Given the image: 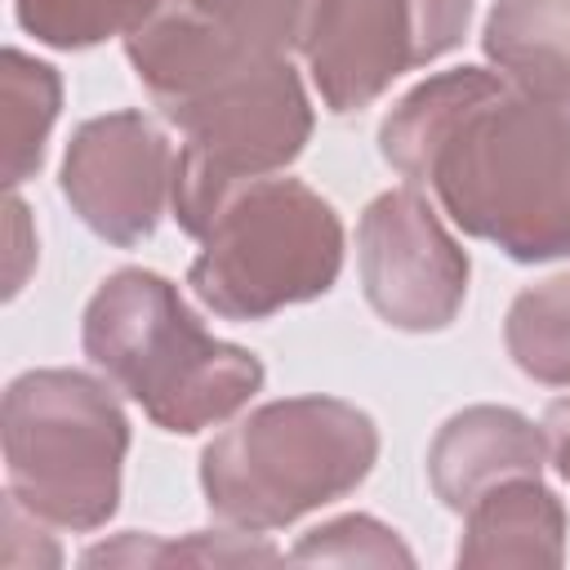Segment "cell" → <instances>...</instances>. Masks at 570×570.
Wrapping results in <instances>:
<instances>
[{
  "instance_id": "8",
  "label": "cell",
  "mask_w": 570,
  "mask_h": 570,
  "mask_svg": "<svg viewBox=\"0 0 570 570\" xmlns=\"http://www.w3.org/2000/svg\"><path fill=\"white\" fill-rule=\"evenodd\" d=\"M356 267L365 303L405 334L454 325L472 276L463 245L414 187H392L365 205L356 223Z\"/></svg>"
},
{
  "instance_id": "15",
  "label": "cell",
  "mask_w": 570,
  "mask_h": 570,
  "mask_svg": "<svg viewBox=\"0 0 570 570\" xmlns=\"http://www.w3.org/2000/svg\"><path fill=\"white\" fill-rule=\"evenodd\" d=\"M160 0H13V18L49 49H94L111 36H129L151 18Z\"/></svg>"
},
{
  "instance_id": "10",
  "label": "cell",
  "mask_w": 570,
  "mask_h": 570,
  "mask_svg": "<svg viewBox=\"0 0 570 570\" xmlns=\"http://www.w3.org/2000/svg\"><path fill=\"white\" fill-rule=\"evenodd\" d=\"M548 436L512 405H468L450 414L428 445V481L450 512H468L490 485L539 476Z\"/></svg>"
},
{
  "instance_id": "17",
  "label": "cell",
  "mask_w": 570,
  "mask_h": 570,
  "mask_svg": "<svg viewBox=\"0 0 570 570\" xmlns=\"http://www.w3.org/2000/svg\"><path fill=\"white\" fill-rule=\"evenodd\" d=\"M205 18H214L227 36L258 45L267 53L303 49L307 27L321 9V0H191Z\"/></svg>"
},
{
  "instance_id": "4",
  "label": "cell",
  "mask_w": 570,
  "mask_h": 570,
  "mask_svg": "<svg viewBox=\"0 0 570 570\" xmlns=\"http://www.w3.org/2000/svg\"><path fill=\"white\" fill-rule=\"evenodd\" d=\"M379 459V428L338 396H285L249 410L200 450V490L218 521L263 534L352 494Z\"/></svg>"
},
{
  "instance_id": "1",
  "label": "cell",
  "mask_w": 570,
  "mask_h": 570,
  "mask_svg": "<svg viewBox=\"0 0 570 570\" xmlns=\"http://www.w3.org/2000/svg\"><path fill=\"white\" fill-rule=\"evenodd\" d=\"M379 151L512 263L570 258V102L534 98L490 67H454L396 98Z\"/></svg>"
},
{
  "instance_id": "5",
  "label": "cell",
  "mask_w": 570,
  "mask_h": 570,
  "mask_svg": "<svg viewBox=\"0 0 570 570\" xmlns=\"http://www.w3.org/2000/svg\"><path fill=\"white\" fill-rule=\"evenodd\" d=\"M191 236L200 254L187 267V285L223 321H263L312 303L343 272V223L298 178L236 183Z\"/></svg>"
},
{
  "instance_id": "2",
  "label": "cell",
  "mask_w": 570,
  "mask_h": 570,
  "mask_svg": "<svg viewBox=\"0 0 570 570\" xmlns=\"http://www.w3.org/2000/svg\"><path fill=\"white\" fill-rule=\"evenodd\" d=\"M125 53L160 116L187 138L169 200L187 236L236 183L267 178L303 156L312 102L289 53L227 36L191 0H160L125 36Z\"/></svg>"
},
{
  "instance_id": "6",
  "label": "cell",
  "mask_w": 570,
  "mask_h": 570,
  "mask_svg": "<svg viewBox=\"0 0 570 570\" xmlns=\"http://www.w3.org/2000/svg\"><path fill=\"white\" fill-rule=\"evenodd\" d=\"M4 476L27 517L98 530L120 508L129 419L111 383L85 370H27L0 405Z\"/></svg>"
},
{
  "instance_id": "9",
  "label": "cell",
  "mask_w": 570,
  "mask_h": 570,
  "mask_svg": "<svg viewBox=\"0 0 570 570\" xmlns=\"http://www.w3.org/2000/svg\"><path fill=\"white\" fill-rule=\"evenodd\" d=\"M174 147L142 111L85 120L62 156L58 187L71 214L107 245H142L174 200Z\"/></svg>"
},
{
  "instance_id": "13",
  "label": "cell",
  "mask_w": 570,
  "mask_h": 570,
  "mask_svg": "<svg viewBox=\"0 0 570 570\" xmlns=\"http://www.w3.org/2000/svg\"><path fill=\"white\" fill-rule=\"evenodd\" d=\"M0 102H4L0 107V116H4V183H9V191H18L45 165V142L62 111V76L22 49H4L0 53Z\"/></svg>"
},
{
  "instance_id": "12",
  "label": "cell",
  "mask_w": 570,
  "mask_h": 570,
  "mask_svg": "<svg viewBox=\"0 0 570 570\" xmlns=\"http://www.w3.org/2000/svg\"><path fill=\"white\" fill-rule=\"evenodd\" d=\"M481 49L517 89L570 102V0H494Z\"/></svg>"
},
{
  "instance_id": "18",
  "label": "cell",
  "mask_w": 570,
  "mask_h": 570,
  "mask_svg": "<svg viewBox=\"0 0 570 570\" xmlns=\"http://www.w3.org/2000/svg\"><path fill=\"white\" fill-rule=\"evenodd\" d=\"M102 561H214V566H227V561H276V548L267 543H240L236 534H191L187 543H160V548H142L134 539V530L120 539V543H102V548H89L85 552V566H102Z\"/></svg>"
},
{
  "instance_id": "20",
  "label": "cell",
  "mask_w": 570,
  "mask_h": 570,
  "mask_svg": "<svg viewBox=\"0 0 570 570\" xmlns=\"http://www.w3.org/2000/svg\"><path fill=\"white\" fill-rule=\"evenodd\" d=\"M543 436H548V459L552 468L570 481V396L552 401L543 414Z\"/></svg>"
},
{
  "instance_id": "3",
  "label": "cell",
  "mask_w": 570,
  "mask_h": 570,
  "mask_svg": "<svg viewBox=\"0 0 570 570\" xmlns=\"http://www.w3.org/2000/svg\"><path fill=\"white\" fill-rule=\"evenodd\" d=\"M89 365L160 432H205L254 401L263 361L214 338L183 303L178 285L147 267L111 272L80 321Z\"/></svg>"
},
{
  "instance_id": "14",
  "label": "cell",
  "mask_w": 570,
  "mask_h": 570,
  "mask_svg": "<svg viewBox=\"0 0 570 570\" xmlns=\"http://www.w3.org/2000/svg\"><path fill=\"white\" fill-rule=\"evenodd\" d=\"M503 343L525 379L543 387H570V272L525 285L512 298Z\"/></svg>"
},
{
  "instance_id": "16",
  "label": "cell",
  "mask_w": 570,
  "mask_h": 570,
  "mask_svg": "<svg viewBox=\"0 0 570 570\" xmlns=\"http://www.w3.org/2000/svg\"><path fill=\"white\" fill-rule=\"evenodd\" d=\"M289 561H334V566H414V552L396 539L392 525L365 512L334 517L316 530H307L294 548Z\"/></svg>"
},
{
  "instance_id": "19",
  "label": "cell",
  "mask_w": 570,
  "mask_h": 570,
  "mask_svg": "<svg viewBox=\"0 0 570 570\" xmlns=\"http://www.w3.org/2000/svg\"><path fill=\"white\" fill-rule=\"evenodd\" d=\"M27 205L18 200V196H9V232H13V263H9V285H4V294L13 298L18 289H22V281H27V258H36V240L27 236Z\"/></svg>"
},
{
  "instance_id": "11",
  "label": "cell",
  "mask_w": 570,
  "mask_h": 570,
  "mask_svg": "<svg viewBox=\"0 0 570 570\" xmlns=\"http://www.w3.org/2000/svg\"><path fill=\"white\" fill-rule=\"evenodd\" d=\"M459 566H561L566 561V508L539 476H512L490 485L463 512Z\"/></svg>"
},
{
  "instance_id": "7",
  "label": "cell",
  "mask_w": 570,
  "mask_h": 570,
  "mask_svg": "<svg viewBox=\"0 0 570 570\" xmlns=\"http://www.w3.org/2000/svg\"><path fill=\"white\" fill-rule=\"evenodd\" d=\"M472 22V0H321L303 58L321 102L352 116L392 80L450 53Z\"/></svg>"
}]
</instances>
